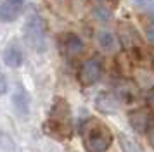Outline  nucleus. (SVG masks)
<instances>
[{
    "instance_id": "nucleus-1",
    "label": "nucleus",
    "mask_w": 154,
    "mask_h": 152,
    "mask_svg": "<svg viewBox=\"0 0 154 152\" xmlns=\"http://www.w3.org/2000/svg\"><path fill=\"white\" fill-rule=\"evenodd\" d=\"M43 130L50 137L57 140H69L73 135V121H71V107L63 97H56L49 116L43 123Z\"/></svg>"
},
{
    "instance_id": "nucleus-2",
    "label": "nucleus",
    "mask_w": 154,
    "mask_h": 152,
    "mask_svg": "<svg viewBox=\"0 0 154 152\" xmlns=\"http://www.w3.org/2000/svg\"><path fill=\"white\" fill-rule=\"evenodd\" d=\"M82 140L87 152H106L112 145V131L99 117H88L82 124Z\"/></svg>"
},
{
    "instance_id": "nucleus-3",
    "label": "nucleus",
    "mask_w": 154,
    "mask_h": 152,
    "mask_svg": "<svg viewBox=\"0 0 154 152\" xmlns=\"http://www.w3.org/2000/svg\"><path fill=\"white\" fill-rule=\"evenodd\" d=\"M24 40L36 52L45 50V28L38 16H31L24 24Z\"/></svg>"
},
{
    "instance_id": "nucleus-4",
    "label": "nucleus",
    "mask_w": 154,
    "mask_h": 152,
    "mask_svg": "<svg viewBox=\"0 0 154 152\" xmlns=\"http://www.w3.org/2000/svg\"><path fill=\"white\" fill-rule=\"evenodd\" d=\"M102 74V66L97 57H90L82 64L80 73H78V80L83 87H92L99 81V78Z\"/></svg>"
},
{
    "instance_id": "nucleus-5",
    "label": "nucleus",
    "mask_w": 154,
    "mask_h": 152,
    "mask_svg": "<svg viewBox=\"0 0 154 152\" xmlns=\"http://www.w3.org/2000/svg\"><path fill=\"white\" fill-rule=\"evenodd\" d=\"M152 121V114L149 107H139L128 114V123L137 133H146Z\"/></svg>"
},
{
    "instance_id": "nucleus-6",
    "label": "nucleus",
    "mask_w": 154,
    "mask_h": 152,
    "mask_svg": "<svg viewBox=\"0 0 154 152\" xmlns=\"http://www.w3.org/2000/svg\"><path fill=\"white\" fill-rule=\"evenodd\" d=\"M23 7H24V0H5L0 5V21L12 23L21 14Z\"/></svg>"
},
{
    "instance_id": "nucleus-7",
    "label": "nucleus",
    "mask_w": 154,
    "mask_h": 152,
    "mask_svg": "<svg viewBox=\"0 0 154 152\" xmlns=\"http://www.w3.org/2000/svg\"><path fill=\"white\" fill-rule=\"evenodd\" d=\"M95 105H97V109L100 112L111 114V112L119 109V99H118V95H114L111 92H102L95 99Z\"/></svg>"
},
{
    "instance_id": "nucleus-8",
    "label": "nucleus",
    "mask_w": 154,
    "mask_h": 152,
    "mask_svg": "<svg viewBox=\"0 0 154 152\" xmlns=\"http://www.w3.org/2000/svg\"><path fill=\"white\" fill-rule=\"evenodd\" d=\"M12 105H14L16 112L19 114V116H28L29 112V95L28 92L23 88V85H17L16 87V92L14 95H12Z\"/></svg>"
},
{
    "instance_id": "nucleus-9",
    "label": "nucleus",
    "mask_w": 154,
    "mask_h": 152,
    "mask_svg": "<svg viewBox=\"0 0 154 152\" xmlns=\"http://www.w3.org/2000/svg\"><path fill=\"white\" fill-rule=\"evenodd\" d=\"M23 59H24V55H23V50L17 43H11V45L5 47V50H4V62H5V66H9V68H19L23 64Z\"/></svg>"
},
{
    "instance_id": "nucleus-10",
    "label": "nucleus",
    "mask_w": 154,
    "mask_h": 152,
    "mask_svg": "<svg viewBox=\"0 0 154 152\" xmlns=\"http://www.w3.org/2000/svg\"><path fill=\"white\" fill-rule=\"evenodd\" d=\"M64 52L68 57H78V55L83 52V41L82 38L75 33H68L64 36Z\"/></svg>"
},
{
    "instance_id": "nucleus-11",
    "label": "nucleus",
    "mask_w": 154,
    "mask_h": 152,
    "mask_svg": "<svg viewBox=\"0 0 154 152\" xmlns=\"http://www.w3.org/2000/svg\"><path fill=\"white\" fill-rule=\"evenodd\" d=\"M121 41L130 50H140V47H142V41H140V38L137 36V33L132 26H126V29L121 31Z\"/></svg>"
},
{
    "instance_id": "nucleus-12",
    "label": "nucleus",
    "mask_w": 154,
    "mask_h": 152,
    "mask_svg": "<svg viewBox=\"0 0 154 152\" xmlns=\"http://www.w3.org/2000/svg\"><path fill=\"white\" fill-rule=\"evenodd\" d=\"M97 43L100 45V48H104L106 52H116L118 50V40L109 31H99Z\"/></svg>"
},
{
    "instance_id": "nucleus-13",
    "label": "nucleus",
    "mask_w": 154,
    "mask_h": 152,
    "mask_svg": "<svg viewBox=\"0 0 154 152\" xmlns=\"http://www.w3.org/2000/svg\"><path fill=\"white\" fill-rule=\"evenodd\" d=\"M119 145H121V150L123 152H146L133 138L126 137L125 133L119 135Z\"/></svg>"
},
{
    "instance_id": "nucleus-14",
    "label": "nucleus",
    "mask_w": 154,
    "mask_h": 152,
    "mask_svg": "<svg viewBox=\"0 0 154 152\" xmlns=\"http://www.w3.org/2000/svg\"><path fill=\"white\" fill-rule=\"evenodd\" d=\"M94 16H97L95 19H100V21H107L109 19V12L104 11V9H95V11H94Z\"/></svg>"
},
{
    "instance_id": "nucleus-15",
    "label": "nucleus",
    "mask_w": 154,
    "mask_h": 152,
    "mask_svg": "<svg viewBox=\"0 0 154 152\" xmlns=\"http://www.w3.org/2000/svg\"><path fill=\"white\" fill-rule=\"evenodd\" d=\"M146 35H147V40L154 43V23H149L146 26Z\"/></svg>"
},
{
    "instance_id": "nucleus-16",
    "label": "nucleus",
    "mask_w": 154,
    "mask_h": 152,
    "mask_svg": "<svg viewBox=\"0 0 154 152\" xmlns=\"http://www.w3.org/2000/svg\"><path fill=\"white\" fill-rule=\"evenodd\" d=\"M139 7H144V9H152L154 7V0H133Z\"/></svg>"
},
{
    "instance_id": "nucleus-17",
    "label": "nucleus",
    "mask_w": 154,
    "mask_h": 152,
    "mask_svg": "<svg viewBox=\"0 0 154 152\" xmlns=\"http://www.w3.org/2000/svg\"><path fill=\"white\" fill-rule=\"evenodd\" d=\"M147 137H149V142H151V145L154 147V119L151 121V124H149V128H147Z\"/></svg>"
},
{
    "instance_id": "nucleus-18",
    "label": "nucleus",
    "mask_w": 154,
    "mask_h": 152,
    "mask_svg": "<svg viewBox=\"0 0 154 152\" xmlns=\"http://www.w3.org/2000/svg\"><path fill=\"white\" fill-rule=\"evenodd\" d=\"M7 92V80L4 76H0V95H4Z\"/></svg>"
},
{
    "instance_id": "nucleus-19",
    "label": "nucleus",
    "mask_w": 154,
    "mask_h": 152,
    "mask_svg": "<svg viewBox=\"0 0 154 152\" xmlns=\"http://www.w3.org/2000/svg\"><path fill=\"white\" fill-rule=\"evenodd\" d=\"M99 2H106V0H99Z\"/></svg>"
}]
</instances>
